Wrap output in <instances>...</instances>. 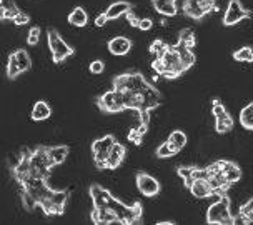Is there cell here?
Here are the masks:
<instances>
[{
    "mask_svg": "<svg viewBox=\"0 0 253 225\" xmlns=\"http://www.w3.org/2000/svg\"><path fill=\"white\" fill-rule=\"evenodd\" d=\"M90 197H92L93 207H98V209L107 207V209L114 210L120 220V224L132 225V224H138L140 220H142L143 209L138 200L133 202L132 205H126L122 200L115 199L107 188H103L102 185H98V183H93V185L90 187Z\"/></svg>",
    "mask_w": 253,
    "mask_h": 225,
    "instance_id": "cell-1",
    "label": "cell"
},
{
    "mask_svg": "<svg viewBox=\"0 0 253 225\" xmlns=\"http://www.w3.org/2000/svg\"><path fill=\"white\" fill-rule=\"evenodd\" d=\"M230 197L227 193H220L218 200L213 202L209 207L207 212V224L210 225H232L237 224V217H233L232 209H230Z\"/></svg>",
    "mask_w": 253,
    "mask_h": 225,
    "instance_id": "cell-2",
    "label": "cell"
},
{
    "mask_svg": "<svg viewBox=\"0 0 253 225\" xmlns=\"http://www.w3.org/2000/svg\"><path fill=\"white\" fill-rule=\"evenodd\" d=\"M53 167H55V164H53L50 155H48V147L39 145L37 148H34V152H32V167H30L32 177L48 180Z\"/></svg>",
    "mask_w": 253,
    "mask_h": 225,
    "instance_id": "cell-3",
    "label": "cell"
},
{
    "mask_svg": "<svg viewBox=\"0 0 253 225\" xmlns=\"http://www.w3.org/2000/svg\"><path fill=\"white\" fill-rule=\"evenodd\" d=\"M47 42H48V48H50V53H52L53 64H62V62H65L67 58L75 53L74 47L67 44L55 29H48Z\"/></svg>",
    "mask_w": 253,
    "mask_h": 225,
    "instance_id": "cell-4",
    "label": "cell"
},
{
    "mask_svg": "<svg viewBox=\"0 0 253 225\" xmlns=\"http://www.w3.org/2000/svg\"><path fill=\"white\" fill-rule=\"evenodd\" d=\"M114 89L120 90V92H125V90H132V92L142 93L143 90L148 87V80L143 77L140 72H126V74L117 75L114 79Z\"/></svg>",
    "mask_w": 253,
    "mask_h": 225,
    "instance_id": "cell-5",
    "label": "cell"
},
{
    "mask_svg": "<svg viewBox=\"0 0 253 225\" xmlns=\"http://www.w3.org/2000/svg\"><path fill=\"white\" fill-rule=\"evenodd\" d=\"M117 142L115 135L108 134L103 135V137L97 138L95 142H92V155H93V162L97 165V169H107V159L110 155V148L114 147V143Z\"/></svg>",
    "mask_w": 253,
    "mask_h": 225,
    "instance_id": "cell-6",
    "label": "cell"
},
{
    "mask_svg": "<svg viewBox=\"0 0 253 225\" xmlns=\"http://www.w3.org/2000/svg\"><path fill=\"white\" fill-rule=\"evenodd\" d=\"M158 58H162L165 64V69H167L164 74L165 79H177L183 74V72H187L182 58H180L178 52H177V48H175V45H169L167 50L164 52V55L158 57Z\"/></svg>",
    "mask_w": 253,
    "mask_h": 225,
    "instance_id": "cell-7",
    "label": "cell"
},
{
    "mask_svg": "<svg viewBox=\"0 0 253 225\" xmlns=\"http://www.w3.org/2000/svg\"><path fill=\"white\" fill-rule=\"evenodd\" d=\"M211 10H216L215 0H183L182 12L193 20H202Z\"/></svg>",
    "mask_w": 253,
    "mask_h": 225,
    "instance_id": "cell-8",
    "label": "cell"
},
{
    "mask_svg": "<svg viewBox=\"0 0 253 225\" xmlns=\"http://www.w3.org/2000/svg\"><path fill=\"white\" fill-rule=\"evenodd\" d=\"M97 107L105 114H119V112L125 110L124 105V93L120 90H108V92L102 93L97 98Z\"/></svg>",
    "mask_w": 253,
    "mask_h": 225,
    "instance_id": "cell-9",
    "label": "cell"
},
{
    "mask_svg": "<svg viewBox=\"0 0 253 225\" xmlns=\"http://www.w3.org/2000/svg\"><path fill=\"white\" fill-rule=\"evenodd\" d=\"M250 17H253L252 10L243 7L240 0H230L227 10H225V15H223V25L225 27L237 25L238 22L250 19Z\"/></svg>",
    "mask_w": 253,
    "mask_h": 225,
    "instance_id": "cell-10",
    "label": "cell"
},
{
    "mask_svg": "<svg viewBox=\"0 0 253 225\" xmlns=\"http://www.w3.org/2000/svg\"><path fill=\"white\" fill-rule=\"evenodd\" d=\"M135 182H137V188L142 195L145 197H155L160 192V182L152 177L150 174L147 172H137V177H135Z\"/></svg>",
    "mask_w": 253,
    "mask_h": 225,
    "instance_id": "cell-11",
    "label": "cell"
},
{
    "mask_svg": "<svg viewBox=\"0 0 253 225\" xmlns=\"http://www.w3.org/2000/svg\"><path fill=\"white\" fill-rule=\"evenodd\" d=\"M32 152L34 150H29V148H24L22 154L19 157V162L12 167V174L15 180L19 183H22L24 180L30 175V167H32Z\"/></svg>",
    "mask_w": 253,
    "mask_h": 225,
    "instance_id": "cell-12",
    "label": "cell"
},
{
    "mask_svg": "<svg viewBox=\"0 0 253 225\" xmlns=\"http://www.w3.org/2000/svg\"><path fill=\"white\" fill-rule=\"evenodd\" d=\"M140 95H142V100H143L142 110H150L152 112L153 109H157V107L160 105L162 95H160V92H158V89L153 87L152 84H148V87L143 90ZM142 110H138V112H142Z\"/></svg>",
    "mask_w": 253,
    "mask_h": 225,
    "instance_id": "cell-13",
    "label": "cell"
},
{
    "mask_svg": "<svg viewBox=\"0 0 253 225\" xmlns=\"http://www.w3.org/2000/svg\"><path fill=\"white\" fill-rule=\"evenodd\" d=\"M90 217H92V222L95 225H102V224H120L119 217H117V214L114 210L107 209V207H102V209H98V207H93L92 209V214H90Z\"/></svg>",
    "mask_w": 253,
    "mask_h": 225,
    "instance_id": "cell-14",
    "label": "cell"
},
{
    "mask_svg": "<svg viewBox=\"0 0 253 225\" xmlns=\"http://www.w3.org/2000/svg\"><path fill=\"white\" fill-rule=\"evenodd\" d=\"M107 48L112 55H126L130 50H132V40L124 37V35H119V37H114L112 40H108Z\"/></svg>",
    "mask_w": 253,
    "mask_h": 225,
    "instance_id": "cell-15",
    "label": "cell"
},
{
    "mask_svg": "<svg viewBox=\"0 0 253 225\" xmlns=\"http://www.w3.org/2000/svg\"><path fill=\"white\" fill-rule=\"evenodd\" d=\"M125 155H126V147L124 145V143L115 142L114 147L110 148V155H108V159H107V169L108 170L119 169V165L124 162Z\"/></svg>",
    "mask_w": 253,
    "mask_h": 225,
    "instance_id": "cell-16",
    "label": "cell"
},
{
    "mask_svg": "<svg viewBox=\"0 0 253 225\" xmlns=\"http://www.w3.org/2000/svg\"><path fill=\"white\" fill-rule=\"evenodd\" d=\"M152 5L164 17H175L178 13L177 0H152Z\"/></svg>",
    "mask_w": 253,
    "mask_h": 225,
    "instance_id": "cell-17",
    "label": "cell"
},
{
    "mask_svg": "<svg viewBox=\"0 0 253 225\" xmlns=\"http://www.w3.org/2000/svg\"><path fill=\"white\" fill-rule=\"evenodd\" d=\"M130 10H132V3L125 2V0H119V2L112 3L105 10V13H107L108 20H117V19H120V17L126 15V12H130Z\"/></svg>",
    "mask_w": 253,
    "mask_h": 225,
    "instance_id": "cell-18",
    "label": "cell"
},
{
    "mask_svg": "<svg viewBox=\"0 0 253 225\" xmlns=\"http://www.w3.org/2000/svg\"><path fill=\"white\" fill-rule=\"evenodd\" d=\"M175 48H177L178 55H180V58H182L185 69H187V70H188V69H192L193 64H195V60H197L193 48H192V47H188V45L182 44V42H178V40H177V44H175Z\"/></svg>",
    "mask_w": 253,
    "mask_h": 225,
    "instance_id": "cell-19",
    "label": "cell"
},
{
    "mask_svg": "<svg viewBox=\"0 0 253 225\" xmlns=\"http://www.w3.org/2000/svg\"><path fill=\"white\" fill-rule=\"evenodd\" d=\"M32 120L35 122H42V120H47L48 117L52 115V107L48 105L45 100H39L35 102V105L32 107Z\"/></svg>",
    "mask_w": 253,
    "mask_h": 225,
    "instance_id": "cell-20",
    "label": "cell"
},
{
    "mask_svg": "<svg viewBox=\"0 0 253 225\" xmlns=\"http://www.w3.org/2000/svg\"><path fill=\"white\" fill-rule=\"evenodd\" d=\"M20 12L22 10L13 0H0V19L2 20H13Z\"/></svg>",
    "mask_w": 253,
    "mask_h": 225,
    "instance_id": "cell-21",
    "label": "cell"
},
{
    "mask_svg": "<svg viewBox=\"0 0 253 225\" xmlns=\"http://www.w3.org/2000/svg\"><path fill=\"white\" fill-rule=\"evenodd\" d=\"M188 190L192 192V195L197 197V199H205V197H210L211 193H213V188H211V185L209 183V180H195Z\"/></svg>",
    "mask_w": 253,
    "mask_h": 225,
    "instance_id": "cell-22",
    "label": "cell"
},
{
    "mask_svg": "<svg viewBox=\"0 0 253 225\" xmlns=\"http://www.w3.org/2000/svg\"><path fill=\"white\" fill-rule=\"evenodd\" d=\"M221 169H223L225 177H227V180L232 185L242 179V169L232 160H221Z\"/></svg>",
    "mask_w": 253,
    "mask_h": 225,
    "instance_id": "cell-23",
    "label": "cell"
},
{
    "mask_svg": "<svg viewBox=\"0 0 253 225\" xmlns=\"http://www.w3.org/2000/svg\"><path fill=\"white\" fill-rule=\"evenodd\" d=\"M235 127V120L232 119V115L228 114V110H225L223 114L215 117V130L218 134H227Z\"/></svg>",
    "mask_w": 253,
    "mask_h": 225,
    "instance_id": "cell-24",
    "label": "cell"
},
{
    "mask_svg": "<svg viewBox=\"0 0 253 225\" xmlns=\"http://www.w3.org/2000/svg\"><path fill=\"white\" fill-rule=\"evenodd\" d=\"M67 20H69V24L74 27H85L88 24V13L85 12V8H82V7H75L74 10L69 13Z\"/></svg>",
    "mask_w": 253,
    "mask_h": 225,
    "instance_id": "cell-25",
    "label": "cell"
},
{
    "mask_svg": "<svg viewBox=\"0 0 253 225\" xmlns=\"http://www.w3.org/2000/svg\"><path fill=\"white\" fill-rule=\"evenodd\" d=\"M70 148L67 145H53V147H48V155H50L52 162L55 165H60L65 162L67 155H69Z\"/></svg>",
    "mask_w": 253,
    "mask_h": 225,
    "instance_id": "cell-26",
    "label": "cell"
},
{
    "mask_svg": "<svg viewBox=\"0 0 253 225\" xmlns=\"http://www.w3.org/2000/svg\"><path fill=\"white\" fill-rule=\"evenodd\" d=\"M167 140H169L171 148L175 150V154H178V152L187 145V135H185V132H182V130H173V132L169 135Z\"/></svg>",
    "mask_w": 253,
    "mask_h": 225,
    "instance_id": "cell-27",
    "label": "cell"
},
{
    "mask_svg": "<svg viewBox=\"0 0 253 225\" xmlns=\"http://www.w3.org/2000/svg\"><path fill=\"white\" fill-rule=\"evenodd\" d=\"M237 224H253V197L240 207Z\"/></svg>",
    "mask_w": 253,
    "mask_h": 225,
    "instance_id": "cell-28",
    "label": "cell"
},
{
    "mask_svg": "<svg viewBox=\"0 0 253 225\" xmlns=\"http://www.w3.org/2000/svg\"><path fill=\"white\" fill-rule=\"evenodd\" d=\"M240 125L247 130H253V102L247 103L240 112Z\"/></svg>",
    "mask_w": 253,
    "mask_h": 225,
    "instance_id": "cell-29",
    "label": "cell"
},
{
    "mask_svg": "<svg viewBox=\"0 0 253 225\" xmlns=\"http://www.w3.org/2000/svg\"><path fill=\"white\" fill-rule=\"evenodd\" d=\"M20 74H24V72L20 69V64H19V60H17L15 52H12L10 55H8V62H7V77L10 80H15Z\"/></svg>",
    "mask_w": 253,
    "mask_h": 225,
    "instance_id": "cell-30",
    "label": "cell"
},
{
    "mask_svg": "<svg viewBox=\"0 0 253 225\" xmlns=\"http://www.w3.org/2000/svg\"><path fill=\"white\" fill-rule=\"evenodd\" d=\"M233 58L237 62H243V64H252L253 62V48L245 45V47L238 48L233 52Z\"/></svg>",
    "mask_w": 253,
    "mask_h": 225,
    "instance_id": "cell-31",
    "label": "cell"
},
{
    "mask_svg": "<svg viewBox=\"0 0 253 225\" xmlns=\"http://www.w3.org/2000/svg\"><path fill=\"white\" fill-rule=\"evenodd\" d=\"M147 130H148V125L140 124L137 129H132V130L128 132V140H130V142H133L135 145H140V143H142L143 135L147 134Z\"/></svg>",
    "mask_w": 253,
    "mask_h": 225,
    "instance_id": "cell-32",
    "label": "cell"
},
{
    "mask_svg": "<svg viewBox=\"0 0 253 225\" xmlns=\"http://www.w3.org/2000/svg\"><path fill=\"white\" fill-rule=\"evenodd\" d=\"M15 55L20 64L22 72H29L32 69V58L29 55V52H27L25 48H19V50H15Z\"/></svg>",
    "mask_w": 253,
    "mask_h": 225,
    "instance_id": "cell-33",
    "label": "cell"
},
{
    "mask_svg": "<svg viewBox=\"0 0 253 225\" xmlns=\"http://www.w3.org/2000/svg\"><path fill=\"white\" fill-rule=\"evenodd\" d=\"M178 42H182L185 45H188V47H195L197 45V37H195V34H193V30L192 29H183V30H180V34H178Z\"/></svg>",
    "mask_w": 253,
    "mask_h": 225,
    "instance_id": "cell-34",
    "label": "cell"
},
{
    "mask_svg": "<svg viewBox=\"0 0 253 225\" xmlns=\"http://www.w3.org/2000/svg\"><path fill=\"white\" fill-rule=\"evenodd\" d=\"M193 169H195V167H178L177 169V174L182 177L185 187H187V188L192 187V183L195 182V179H193Z\"/></svg>",
    "mask_w": 253,
    "mask_h": 225,
    "instance_id": "cell-35",
    "label": "cell"
},
{
    "mask_svg": "<svg viewBox=\"0 0 253 225\" xmlns=\"http://www.w3.org/2000/svg\"><path fill=\"white\" fill-rule=\"evenodd\" d=\"M167 47H169V44H165L162 39H157V40H153V42L150 44V47H148V50H150L152 55H155V57H162V55H164V52L167 50Z\"/></svg>",
    "mask_w": 253,
    "mask_h": 225,
    "instance_id": "cell-36",
    "label": "cell"
},
{
    "mask_svg": "<svg viewBox=\"0 0 253 225\" xmlns=\"http://www.w3.org/2000/svg\"><path fill=\"white\" fill-rule=\"evenodd\" d=\"M173 155H177V154H175V150L171 148L169 140L158 145V148H157V157H158V159H169V157H173Z\"/></svg>",
    "mask_w": 253,
    "mask_h": 225,
    "instance_id": "cell-37",
    "label": "cell"
},
{
    "mask_svg": "<svg viewBox=\"0 0 253 225\" xmlns=\"http://www.w3.org/2000/svg\"><path fill=\"white\" fill-rule=\"evenodd\" d=\"M22 204H24L25 210H29V212H32L35 207H39L37 199H35L34 195H30L29 192H25V190H22Z\"/></svg>",
    "mask_w": 253,
    "mask_h": 225,
    "instance_id": "cell-38",
    "label": "cell"
},
{
    "mask_svg": "<svg viewBox=\"0 0 253 225\" xmlns=\"http://www.w3.org/2000/svg\"><path fill=\"white\" fill-rule=\"evenodd\" d=\"M40 40V29L39 27H32L27 34V44L29 45H37Z\"/></svg>",
    "mask_w": 253,
    "mask_h": 225,
    "instance_id": "cell-39",
    "label": "cell"
},
{
    "mask_svg": "<svg viewBox=\"0 0 253 225\" xmlns=\"http://www.w3.org/2000/svg\"><path fill=\"white\" fill-rule=\"evenodd\" d=\"M88 70L92 72L93 75H100V74H103V70H105V62H103V60H93L92 64H90Z\"/></svg>",
    "mask_w": 253,
    "mask_h": 225,
    "instance_id": "cell-40",
    "label": "cell"
},
{
    "mask_svg": "<svg viewBox=\"0 0 253 225\" xmlns=\"http://www.w3.org/2000/svg\"><path fill=\"white\" fill-rule=\"evenodd\" d=\"M210 174H209V169H200V167H195L193 169V179L195 180H209Z\"/></svg>",
    "mask_w": 253,
    "mask_h": 225,
    "instance_id": "cell-41",
    "label": "cell"
},
{
    "mask_svg": "<svg viewBox=\"0 0 253 225\" xmlns=\"http://www.w3.org/2000/svg\"><path fill=\"white\" fill-rule=\"evenodd\" d=\"M12 22H13V24H15V25H27V24H29V22H30V17L27 15L25 12H20L19 15H17L15 19H13Z\"/></svg>",
    "mask_w": 253,
    "mask_h": 225,
    "instance_id": "cell-42",
    "label": "cell"
},
{
    "mask_svg": "<svg viewBox=\"0 0 253 225\" xmlns=\"http://www.w3.org/2000/svg\"><path fill=\"white\" fill-rule=\"evenodd\" d=\"M126 20H128V24L132 25V27H137L138 29V25H140V19L137 15H135V12L133 10H130V12H126Z\"/></svg>",
    "mask_w": 253,
    "mask_h": 225,
    "instance_id": "cell-43",
    "label": "cell"
},
{
    "mask_svg": "<svg viewBox=\"0 0 253 225\" xmlns=\"http://www.w3.org/2000/svg\"><path fill=\"white\" fill-rule=\"evenodd\" d=\"M153 27V20L152 19H140V25H138V29L140 30H143V32H145V30H150Z\"/></svg>",
    "mask_w": 253,
    "mask_h": 225,
    "instance_id": "cell-44",
    "label": "cell"
},
{
    "mask_svg": "<svg viewBox=\"0 0 253 225\" xmlns=\"http://www.w3.org/2000/svg\"><path fill=\"white\" fill-rule=\"evenodd\" d=\"M138 114H140V124H143V125L150 124V110H142V112H138Z\"/></svg>",
    "mask_w": 253,
    "mask_h": 225,
    "instance_id": "cell-45",
    "label": "cell"
},
{
    "mask_svg": "<svg viewBox=\"0 0 253 225\" xmlns=\"http://www.w3.org/2000/svg\"><path fill=\"white\" fill-rule=\"evenodd\" d=\"M108 22V17L105 12H102L100 15H97V19H95V25L97 27H103Z\"/></svg>",
    "mask_w": 253,
    "mask_h": 225,
    "instance_id": "cell-46",
    "label": "cell"
},
{
    "mask_svg": "<svg viewBox=\"0 0 253 225\" xmlns=\"http://www.w3.org/2000/svg\"><path fill=\"white\" fill-rule=\"evenodd\" d=\"M170 224H175V222H158V225H170Z\"/></svg>",
    "mask_w": 253,
    "mask_h": 225,
    "instance_id": "cell-47",
    "label": "cell"
}]
</instances>
